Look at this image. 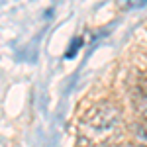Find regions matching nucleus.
Listing matches in <instances>:
<instances>
[{
  "instance_id": "nucleus-2",
  "label": "nucleus",
  "mask_w": 147,
  "mask_h": 147,
  "mask_svg": "<svg viewBox=\"0 0 147 147\" xmlns=\"http://www.w3.org/2000/svg\"><path fill=\"white\" fill-rule=\"evenodd\" d=\"M134 102H136V108H137V112L141 114V118L143 120H147V98L139 92L136 98H134Z\"/></svg>"
},
{
  "instance_id": "nucleus-4",
  "label": "nucleus",
  "mask_w": 147,
  "mask_h": 147,
  "mask_svg": "<svg viewBox=\"0 0 147 147\" xmlns=\"http://www.w3.org/2000/svg\"><path fill=\"white\" fill-rule=\"evenodd\" d=\"M139 92H141V94L147 98V79H143L141 82H139Z\"/></svg>"
},
{
  "instance_id": "nucleus-3",
  "label": "nucleus",
  "mask_w": 147,
  "mask_h": 147,
  "mask_svg": "<svg viewBox=\"0 0 147 147\" xmlns=\"http://www.w3.org/2000/svg\"><path fill=\"white\" fill-rule=\"evenodd\" d=\"M136 136L141 141V145L147 147V125H136Z\"/></svg>"
},
{
  "instance_id": "nucleus-1",
  "label": "nucleus",
  "mask_w": 147,
  "mask_h": 147,
  "mask_svg": "<svg viewBox=\"0 0 147 147\" xmlns=\"http://www.w3.org/2000/svg\"><path fill=\"white\" fill-rule=\"evenodd\" d=\"M120 120L118 108L110 102H100L82 118L79 127V147H106L116 134Z\"/></svg>"
},
{
  "instance_id": "nucleus-5",
  "label": "nucleus",
  "mask_w": 147,
  "mask_h": 147,
  "mask_svg": "<svg viewBox=\"0 0 147 147\" xmlns=\"http://www.w3.org/2000/svg\"><path fill=\"white\" fill-rule=\"evenodd\" d=\"M124 147H143V145H139V143H127V145H124Z\"/></svg>"
}]
</instances>
